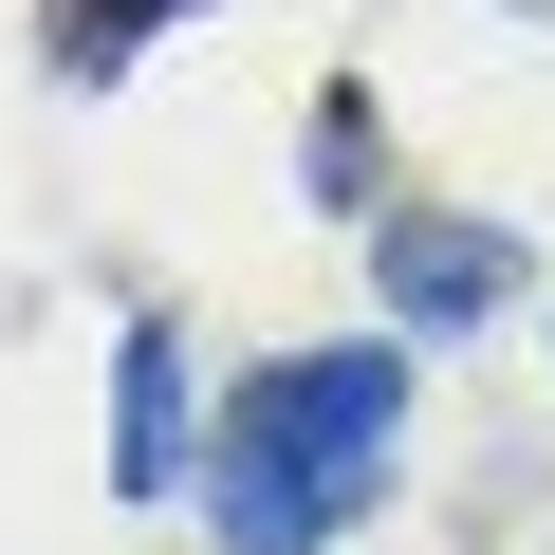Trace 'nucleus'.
<instances>
[{"instance_id": "f257e3e1", "label": "nucleus", "mask_w": 555, "mask_h": 555, "mask_svg": "<svg viewBox=\"0 0 555 555\" xmlns=\"http://www.w3.org/2000/svg\"><path fill=\"white\" fill-rule=\"evenodd\" d=\"M389 408H408V371H389V352H297V371H259V389H241V426H222V463H204L222 555H315V537L371 500Z\"/></svg>"}, {"instance_id": "20e7f679", "label": "nucleus", "mask_w": 555, "mask_h": 555, "mask_svg": "<svg viewBox=\"0 0 555 555\" xmlns=\"http://www.w3.org/2000/svg\"><path fill=\"white\" fill-rule=\"evenodd\" d=\"M149 20H167V0H56V56H75V75H112Z\"/></svg>"}, {"instance_id": "7ed1b4c3", "label": "nucleus", "mask_w": 555, "mask_h": 555, "mask_svg": "<svg viewBox=\"0 0 555 555\" xmlns=\"http://www.w3.org/2000/svg\"><path fill=\"white\" fill-rule=\"evenodd\" d=\"M112 481L185 500V334H130V371H112Z\"/></svg>"}, {"instance_id": "f03ea898", "label": "nucleus", "mask_w": 555, "mask_h": 555, "mask_svg": "<svg viewBox=\"0 0 555 555\" xmlns=\"http://www.w3.org/2000/svg\"><path fill=\"white\" fill-rule=\"evenodd\" d=\"M518 297V241L500 222H389V315L408 334H463V315H500Z\"/></svg>"}]
</instances>
